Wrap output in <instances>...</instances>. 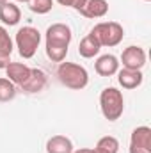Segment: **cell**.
<instances>
[{"label":"cell","mask_w":151,"mask_h":153,"mask_svg":"<svg viewBox=\"0 0 151 153\" xmlns=\"http://www.w3.org/2000/svg\"><path fill=\"white\" fill-rule=\"evenodd\" d=\"M46 55L53 62H62L66 59V55H68V48L66 46H52V45H46Z\"/></svg>","instance_id":"d6986e66"},{"label":"cell","mask_w":151,"mask_h":153,"mask_svg":"<svg viewBox=\"0 0 151 153\" xmlns=\"http://www.w3.org/2000/svg\"><path fill=\"white\" fill-rule=\"evenodd\" d=\"M41 43V32L34 27H21L18 32H16V48H18V53L23 57V59H30L36 55L38 52V46Z\"/></svg>","instance_id":"277c9868"},{"label":"cell","mask_w":151,"mask_h":153,"mask_svg":"<svg viewBox=\"0 0 151 153\" xmlns=\"http://www.w3.org/2000/svg\"><path fill=\"white\" fill-rule=\"evenodd\" d=\"M5 2H7V0H0V5H2V4H5Z\"/></svg>","instance_id":"d4e9b609"},{"label":"cell","mask_w":151,"mask_h":153,"mask_svg":"<svg viewBox=\"0 0 151 153\" xmlns=\"http://www.w3.org/2000/svg\"><path fill=\"white\" fill-rule=\"evenodd\" d=\"M16 2H27V4H29V2H30V0H16Z\"/></svg>","instance_id":"cb8c5ba5"},{"label":"cell","mask_w":151,"mask_h":153,"mask_svg":"<svg viewBox=\"0 0 151 153\" xmlns=\"http://www.w3.org/2000/svg\"><path fill=\"white\" fill-rule=\"evenodd\" d=\"M57 4H61V5H64V7H73L75 0H57Z\"/></svg>","instance_id":"7402d4cb"},{"label":"cell","mask_w":151,"mask_h":153,"mask_svg":"<svg viewBox=\"0 0 151 153\" xmlns=\"http://www.w3.org/2000/svg\"><path fill=\"white\" fill-rule=\"evenodd\" d=\"M16 96V85L5 78V76H0V102H9Z\"/></svg>","instance_id":"e0dca14e"},{"label":"cell","mask_w":151,"mask_h":153,"mask_svg":"<svg viewBox=\"0 0 151 153\" xmlns=\"http://www.w3.org/2000/svg\"><path fill=\"white\" fill-rule=\"evenodd\" d=\"M100 107H101V114L105 116V119L117 121L124 111L123 93L117 91L115 87H105L100 94Z\"/></svg>","instance_id":"7a4b0ae2"},{"label":"cell","mask_w":151,"mask_h":153,"mask_svg":"<svg viewBox=\"0 0 151 153\" xmlns=\"http://www.w3.org/2000/svg\"><path fill=\"white\" fill-rule=\"evenodd\" d=\"M94 70L101 76H112L119 71V61L112 53H105V55L98 57V61L94 64Z\"/></svg>","instance_id":"9c48e42d"},{"label":"cell","mask_w":151,"mask_h":153,"mask_svg":"<svg viewBox=\"0 0 151 153\" xmlns=\"http://www.w3.org/2000/svg\"><path fill=\"white\" fill-rule=\"evenodd\" d=\"M71 29L66 25V23H53L48 27L46 30V45H52V46H70L71 43Z\"/></svg>","instance_id":"8992f818"},{"label":"cell","mask_w":151,"mask_h":153,"mask_svg":"<svg viewBox=\"0 0 151 153\" xmlns=\"http://www.w3.org/2000/svg\"><path fill=\"white\" fill-rule=\"evenodd\" d=\"M0 20H2L4 25H9V27L16 25V23L21 20V11H20V7H18L16 4H13V2L2 4V5H0Z\"/></svg>","instance_id":"4fadbf2b"},{"label":"cell","mask_w":151,"mask_h":153,"mask_svg":"<svg viewBox=\"0 0 151 153\" xmlns=\"http://www.w3.org/2000/svg\"><path fill=\"white\" fill-rule=\"evenodd\" d=\"M94 150H96V153H117L119 152V141L112 135H105L98 141Z\"/></svg>","instance_id":"2e32d148"},{"label":"cell","mask_w":151,"mask_h":153,"mask_svg":"<svg viewBox=\"0 0 151 153\" xmlns=\"http://www.w3.org/2000/svg\"><path fill=\"white\" fill-rule=\"evenodd\" d=\"M57 78L68 89L80 91L89 84V73L84 66L75 62H61L57 68Z\"/></svg>","instance_id":"6da1fadb"},{"label":"cell","mask_w":151,"mask_h":153,"mask_svg":"<svg viewBox=\"0 0 151 153\" xmlns=\"http://www.w3.org/2000/svg\"><path fill=\"white\" fill-rule=\"evenodd\" d=\"M46 153H73V143L66 135H53L46 143Z\"/></svg>","instance_id":"5bb4252c"},{"label":"cell","mask_w":151,"mask_h":153,"mask_svg":"<svg viewBox=\"0 0 151 153\" xmlns=\"http://www.w3.org/2000/svg\"><path fill=\"white\" fill-rule=\"evenodd\" d=\"M117 82L124 89H135V87H139L142 84V73H141V70H126V68H123L121 71H117Z\"/></svg>","instance_id":"7c38bea8"},{"label":"cell","mask_w":151,"mask_h":153,"mask_svg":"<svg viewBox=\"0 0 151 153\" xmlns=\"http://www.w3.org/2000/svg\"><path fill=\"white\" fill-rule=\"evenodd\" d=\"M144 2H150V0H144Z\"/></svg>","instance_id":"484cf974"},{"label":"cell","mask_w":151,"mask_h":153,"mask_svg":"<svg viewBox=\"0 0 151 153\" xmlns=\"http://www.w3.org/2000/svg\"><path fill=\"white\" fill-rule=\"evenodd\" d=\"M91 34L96 38L100 46H117L124 38V30L117 22H101L94 25Z\"/></svg>","instance_id":"3957f363"},{"label":"cell","mask_w":151,"mask_h":153,"mask_svg":"<svg viewBox=\"0 0 151 153\" xmlns=\"http://www.w3.org/2000/svg\"><path fill=\"white\" fill-rule=\"evenodd\" d=\"M29 7L32 13H38V14H46L52 11L53 7V0H30L29 2Z\"/></svg>","instance_id":"ffe728a7"},{"label":"cell","mask_w":151,"mask_h":153,"mask_svg":"<svg viewBox=\"0 0 151 153\" xmlns=\"http://www.w3.org/2000/svg\"><path fill=\"white\" fill-rule=\"evenodd\" d=\"M13 39L9 36V32L5 30V27L0 25V55H5V57H11L13 53Z\"/></svg>","instance_id":"ac0fdd59"},{"label":"cell","mask_w":151,"mask_h":153,"mask_svg":"<svg viewBox=\"0 0 151 153\" xmlns=\"http://www.w3.org/2000/svg\"><path fill=\"white\" fill-rule=\"evenodd\" d=\"M130 153H151V128L137 126L130 137Z\"/></svg>","instance_id":"52a82bcc"},{"label":"cell","mask_w":151,"mask_h":153,"mask_svg":"<svg viewBox=\"0 0 151 153\" xmlns=\"http://www.w3.org/2000/svg\"><path fill=\"white\" fill-rule=\"evenodd\" d=\"M73 153H96V150H91V148H80V150H76Z\"/></svg>","instance_id":"603a6c76"},{"label":"cell","mask_w":151,"mask_h":153,"mask_svg":"<svg viewBox=\"0 0 151 153\" xmlns=\"http://www.w3.org/2000/svg\"><path fill=\"white\" fill-rule=\"evenodd\" d=\"M46 80H48V76H46V73H44L43 70H39V68H32V70H30V76H29L27 82L21 84L20 87H21L25 93H39V91L44 89Z\"/></svg>","instance_id":"30bf717a"},{"label":"cell","mask_w":151,"mask_h":153,"mask_svg":"<svg viewBox=\"0 0 151 153\" xmlns=\"http://www.w3.org/2000/svg\"><path fill=\"white\" fill-rule=\"evenodd\" d=\"M121 62L126 70H142L146 64V52L141 46H128L123 50Z\"/></svg>","instance_id":"ba28073f"},{"label":"cell","mask_w":151,"mask_h":153,"mask_svg":"<svg viewBox=\"0 0 151 153\" xmlns=\"http://www.w3.org/2000/svg\"><path fill=\"white\" fill-rule=\"evenodd\" d=\"M9 62H11V57H5V55H0V70H5Z\"/></svg>","instance_id":"44dd1931"},{"label":"cell","mask_w":151,"mask_h":153,"mask_svg":"<svg viewBox=\"0 0 151 153\" xmlns=\"http://www.w3.org/2000/svg\"><path fill=\"white\" fill-rule=\"evenodd\" d=\"M30 70L29 66L21 64V62H9L7 68H5V73H7V78L14 84V85H21L27 82V78L30 76Z\"/></svg>","instance_id":"8fae6325"},{"label":"cell","mask_w":151,"mask_h":153,"mask_svg":"<svg viewBox=\"0 0 151 153\" xmlns=\"http://www.w3.org/2000/svg\"><path fill=\"white\" fill-rule=\"evenodd\" d=\"M100 50H101V46H100V43L96 41V38L93 34H87L85 38L80 41V45H78V53L84 59H91V57L98 55Z\"/></svg>","instance_id":"9a60e30c"},{"label":"cell","mask_w":151,"mask_h":153,"mask_svg":"<svg viewBox=\"0 0 151 153\" xmlns=\"http://www.w3.org/2000/svg\"><path fill=\"white\" fill-rule=\"evenodd\" d=\"M73 9L85 18H103L109 13L107 0H75Z\"/></svg>","instance_id":"5b68a950"}]
</instances>
